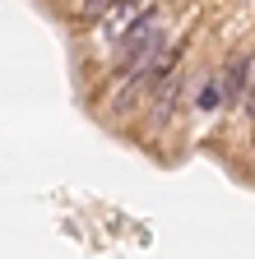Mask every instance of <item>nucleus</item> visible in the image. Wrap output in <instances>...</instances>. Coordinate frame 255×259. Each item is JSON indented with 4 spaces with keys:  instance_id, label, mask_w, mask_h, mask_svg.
Returning <instances> with one entry per match:
<instances>
[{
    "instance_id": "f257e3e1",
    "label": "nucleus",
    "mask_w": 255,
    "mask_h": 259,
    "mask_svg": "<svg viewBox=\"0 0 255 259\" xmlns=\"http://www.w3.org/2000/svg\"><path fill=\"white\" fill-rule=\"evenodd\" d=\"M250 79H255V60L250 56H232L228 65H223V102H228V107L246 102Z\"/></svg>"
},
{
    "instance_id": "f03ea898",
    "label": "nucleus",
    "mask_w": 255,
    "mask_h": 259,
    "mask_svg": "<svg viewBox=\"0 0 255 259\" xmlns=\"http://www.w3.org/2000/svg\"><path fill=\"white\" fill-rule=\"evenodd\" d=\"M112 5H116V0H79V19H84V23H88V19H102Z\"/></svg>"
},
{
    "instance_id": "7ed1b4c3",
    "label": "nucleus",
    "mask_w": 255,
    "mask_h": 259,
    "mask_svg": "<svg viewBox=\"0 0 255 259\" xmlns=\"http://www.w3.org/2000/svg\"><path fill=\"white\" fill-rule=\"evenodd\" d=\"M195 107H200V111H213V107H218V83H213V79H209V83L200 88V97H195Z\"/></svg>"
},
{
    "instance_id": "20e7f679",
    "label": "nucleus",
    "mask_w": 255,
    "mask_h": 259,
    "mask_svg": "<svg viewBox=\"0 0 255 259\" xmlns=\"http://www.w3.org/2000/svg\"><path fill=\"white\" fill-rule=\"evenodd\" d=\"M250 144H255V116H250Z\"/></svg>"
}]
</instances>
